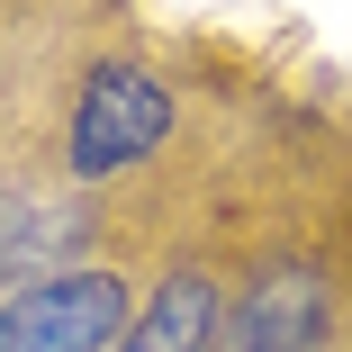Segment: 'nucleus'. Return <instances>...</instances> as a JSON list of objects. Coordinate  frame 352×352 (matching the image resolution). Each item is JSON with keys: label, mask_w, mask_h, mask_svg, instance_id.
<instances>
[{"label": "nucleus", "mask_w": 352, "mask_h": 352, "mask_svg": "<svg viewBox=\"0 0 352 352\" xmlns=\"http://www.w3.org/2000/svg\"><path fill=\"white\" fill-rule=\"evenodd\" d=\"M172 82L145 73V63H100L73 100V126H63V172L73 181H118L135 172L163 135H172Z\"/></svg>", "instance_id": "nucleus-1"}, {"label": "nucleus", "mask_w": 352, "mask_h": 352, "mask_svg": "<svg viewBox=\"0 0 352 352\" xmlns=\"http://www.w3.org/2000/svg\"><path fill=\"white\" fill-rule=\"evenodd\" d=\"M135 298L118 271H54L0 298V352H109Z\"/></svg>", "instance_id": "nucleus-2"}, {"label": "nucleus", "mask_w": 352, "mask_h": 352, "mask_svg": "<svg viewBox=\"0 0 352 352\" xmlns=\"http://www.w3.org/2000/svg\"><path fill=\"white\" fill-rule=\"evenodd\" d=\"M325 343V280L307 262L262 271L235 307V352H316Z\"/></svg>", "instance_id": "nucleus-3"}, {"label": "nucleus", "mask_w": 352, "mask_h": 352, "mask_svg": "<svg viewBox=\"0 0 352 352\" xmlns=\"http://www.w3.org/2000/svg\"><path fill=\"white\" fill-rule=\"evenodd\" d=\"M208 334H217V280H208L199 262H181V271L154 280V298L126 316V334L109 352H199Z\"/></svg>", "instance_id": "nucleus-4"}, {"label": "nucleus", "mask_w": 352, "mask_h": 352, "mask_svg": "<svg viewBox=\"0 0 352 352\" xmlns=\"http://www.w3.org/2000/svg\"><path fill=\"white\" fill-rule=\"evenodd\" d=\"M82 226H73V208H54V199H10L0 208V271H28V280H54V271H73L63 262V244H73ZM19 280V289H28Z\"/></svg>", "instance_id": "nucleus-5"}]
</instances>
